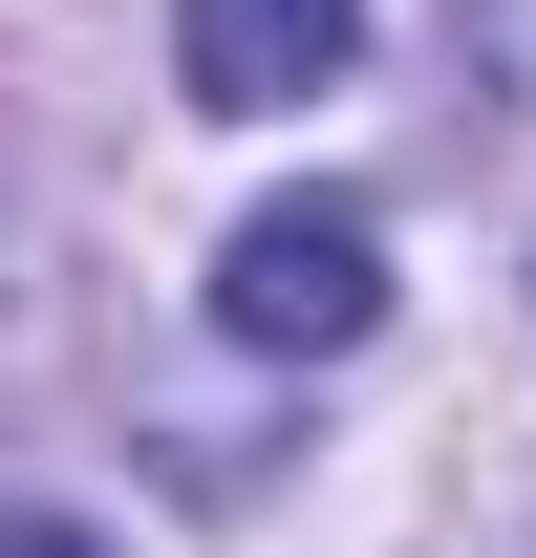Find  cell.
Listing matches in <instances>:
<instances>
[{
  "mask_svg": "<svg viewBox=\"0 0 536 558\" xmlns=\"http://www.w3.org/2000/svg\"><path fill=\"white\" fill-rule=\"evenodd\" d=\"M215 323L279 344V365L365 344V323H387V215H365V194H258L236 236H215Z\"/></svg>",
  "mask_w": 536,
  "mask_h": 558,
  "instance_id": "1",
  "label": "cell"
},
{
  "mask_svg": "<svg viewBox=\"0 0 536 558\" xmlns=\"http://www.w3.org/2000/svg\"><path fill=\"white\" fill-rule=\"evenodd\" d=\"M343 44H365V0H194V22H172L194 108H301Z\"/></svg>",
  "mask_w": 536,
  "mask_h": 558,
  "instance_id": "2",
  "label": "cell"
},
{
  "mask_svg": "<svg viewBox=\"0 0 536 558\" xmlns=\"http://www.w3.org/2000/svg\"><path fill=\"white\" fill-rule=\"evenodd\" d=\"M0 558H86V537H65V515H0Z\"/></svg>",
  "mask_w": 536,
  "mask_h": 558,
  "instance_id": "3",
  "label": "cell"
}]
</instances>
